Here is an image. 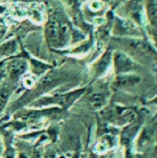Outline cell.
Returning a JSON list of instances; mask_svg holds the SVG:
<instances>
[{
  "mask_svg": "<svg viewBox=\"0 0 157 158\" xmlns=\"http://www.w3.org/2000/svg\"><path fill=\"white\" fill-rule=\"evenodd\" d=\"M27 69V63L23 59H13L6 67L7 77L11 81H16L21 77Z\"/></svg>",
  "mask_w": 157,
  "mask_h": 158,
  "instance_id": "obj_1",
  "label": "cell"
},
{
  "mask_svg": "<svg viewBox=\"0 0 157 158\" xmlns=\"http://www.w3.org/2000/svg\"><path fill=\"white\" fill-rule=\"evenodd\" d=\"M135 65L132 60L124 54L118 53L115 55V69L119 74H125L134 69Z\"/></svg>",
  "mask_w": 157,
  "mask_h": 158,
  "instance_id": "obj_2",
  "label": "cell"
},
{
  "mask_svg": "<svg viewBox=\"0 0 157 158\" xmlns=\"http://www.w3.org/2000/svg\"><path fill=\"white\" fill-rule=\"evenodd\" d=\"M141 81V77L136 74H119L117 77L116 84L118 87H131Z\"/></svg>",
  "mask_w": 157,
  "mask_h": 158,
  "instance_id": "obj_3",
  "label": "cell"
},
{
  "mask_svg": "<svg viewBox=\"0 0 157 158\" xmlns=\"http://www.w3.org/2000/svg\"><path fill=\"white\" fill-rule=\"evenodd\" d=\"M89 100H90L91 106L93 108L98 109V108L102 107L105 105V100H106V94L104 93V92L92 93V94L89 97Z\"/></svg>",
  "mask_w": 157,
  "mask_h": 158,
  "instance_id": "obj_4",
  "label": "cell"
},
{
  "mask_svg": "<svg viewBox=\"0 0 157 158\" xmlns=\"http://www.w3.org/2000/svg\"><path fill=\"white\" fill-rule=\"evenodd\" d=\"M138 130H139V125L135 124V123H133L130 126L127 127L123 131L122 135H121V142H122V143L129 144L131 142V140L135 137Z\"/></svg>",
  "mask_w": 157,
  "mask_h": 158,
  "instance_id": "obj_5",
  "label": "cell"
},
{
  "mask_svg": "<svg viewBox=\"0 0 157 158\" xmlns=\"http://www.w3.org/2000/svg\"><path fill=\"white\" fill-rule=\"evenodd\" d=\"M153 140V133L150 130L148 129H145L143 130V131L141 133L139 139H138V142H137V146L141 149L144 148V147H147L150 143L152 142Z\"/></svg>",
  "mask_w": 157,
  "mask_h": 158,
  "instance_id": "obj_6",
  "label": "cell"
},
{
  "mask_svg": "<svg viewBox=\"0 0 157 158\" xmlns=\"http://www.w3.org/2000/svg\"><path fill=\"white\" fill-rule=\"evenodd\" d=\"M10 95V90L6 87L0 88V113L5 108Z\"/></svg>",
  "mask_w": 157,
  "mask_h": 158,
  "instance_id": "obj_7",
  "label": "cell"
},
{
  "mask_svg": "<svg viewBox=\"0 0 157 158\" xmlns=\"http://www.w3.org/2000/svg\"><path fill=\"white\" fill-rule=\"evenodd\" d=\"M43 158H56V156H55V154H53L51 152H48V153H46L44 155Z\"/></svg>",
  "mask_w": 157,
  "mask_h": 158,
  "instance_id": "obj_8",
  "label": "cell"
},
{
  "mask_svg": "<svg viewBox=\"0 0 157 158\" xmlns=\"http://www.w3.org/2000/svg\"><path fill=\"white\" fill-rule=\"evenodd\" d=\"M17 158H28L24 154H22V153H20V154H19L18 155V156H17Z\"/></svg>",
  "mask_w": 157,
  "mask_h": 158,
  "instance_id": "obj_9",
  "label": "cell"
},
{
  "mask_svg": "<svg viewBox=\"0 0 157 158\" xmlns=\"http://www.w3.org/2000/svg\"><path fill=\"white\" fill-rule=\"evenodd\" d=\"M154 154H155V157L157 158V145L155 147V153Z\"/></svg>",
  "mask_w": 157,
  "mask_h": 158,
  "instance_id": "obj_10",
  "label": "cell"
}]
</instances>
